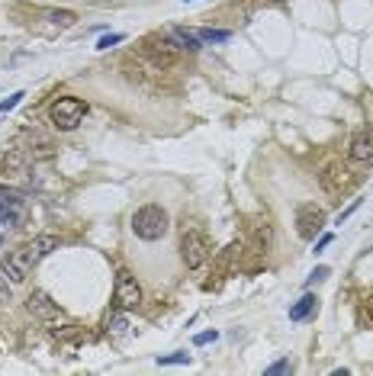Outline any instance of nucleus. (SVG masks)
Listing matches in <instances>:
<instances>
[{
    "mask_svg": "<svg viewBox=\"0 0 373 376\" xmlns=\"http://www.w3.org/2000/svg\"><path fill=\"white\" fill-rule=\"evenodd\" d=\"M348 158L354 161V164H367V161L373 158V136L354 132V138H351V145H348Z\"/></svg>",
    "mask_w": 373,
    "mask_h": 376,
    "instance_id": "nucleus-11",
    "label": "nucleus"
},
{
    "mask_svg": "<svg viewBox=\"0 0 373 376\" xmlns=\"http://www.w3.org/2000/svg\"><path fill=\"white\" fill-rule=\"evenodd\" d=\"M58 245H61L58 235H36V238L26 245V254H30L32 264H39V261H46L52 251H58Z\"/></svg>",
    "mask_w": 373,
    "mask_h": 376,
    "instance_id": "nucleus-10",
    "label": "nucleus"
},
{
    "mask_svg": "<svg viewBox=\"0 0 373 376\" xmlns=\"http://www.w3.org/2000/svg\"><path fill=\"white\" fill-rule=\"evenodd\" d=\"M158 363H161V367H168V363H190V354H187V351H174V354H168V357H158Z\"/></svg>",
    "mask_w": 373,
    "mask_h": 376,
    "instance_id": "nucleus-21",
    "label": "nucleus"
},
{
    "mask_svg": "<svg viewBox=\"0 0 373 376\" xmlns=\"http://www.w3.org/2000/svg\"><path fill=\"white\" fill-rule=\"evenodd\" d=\"M142 58L152 65V71H171V68H177V61H181V55H177V46L174 42H145L142 48Z\"/></svg>",
    "mask_w": 373,
    "mask_h": 376,
    "instance_id": "nucleus-4",
    "label": "nucleus"
},
{
    "mask_svg": "<svg viewBox=\"0 0 373 376\" xmlns=\"http://www.w3.org/2000/svg\"><path fill=\"white\" fill-rule=\"evenodd\" d=\"M30 254H26V248H13L4 254V261H0V271H4V277L10 280V283H23L26 277H30Z\"/></svg>",
    "mask_w": 373,
    "mask_h": 376,
    "instance_id": "nucleus-8",
    "label": "nucleus"
},
{
    "mask_svg": "<svg viewBox=\"0 0 373 376\" xmlns=\"http://www.w3.org/2000/svg\"><path fill=\"white\" fill-rule=\"evenodd\" d=\"M126 328H129V322H126V318H113V322H110L107 325V331H110V335H116V338H119V335H126Z\"/></svg>",
    "mask_w": 373,
    "mask_h": 376,
    "instance_id": "nucleus-23",
    "label": "nucleus"
},
{
    "mask_svg": "<svg viewBox=\"0 0 373 376\" xmlns=\"http://www.w3.org/2000/svg\"><path fill=\"white\" fill-rule=\"evenodd\" d=\"M113 302H116V309H138V306H142V286L136 283V277H132L129 271L116 273Z\"/></svg>",
    "mask_w": 373,
    "mask_h": 376,
    "instance_id": "nucleus-6",
    "label": "nucleus"
},
{
    "mask_svg": "<svg viewBox=\"0 0 373 376\" xmlns=\"http://www.w3.org/2000/svg\"><path fill=\"white\" fill-rule=\"evenodd\" d=\"M26 309H30L36 318H42L46 325H52V331H58V325H68L65 312H61V309L48 299V293H42V290H32L30 299H26Z\"/></svg>",
    "mask_w": 373,
    "mask_h": 376,
    "instance_id": "nucleus-5",
    "label": "nucleus"
},
{
    "mask_svg": "<svg viewBox=\"0 0 373 376\" xmlns=\"http://www.w3.org/2000/svg\"><path fill=\"white\" fill-rule=\"evenodd\" d=\"M216 338H219V331H203V335H197V338H193V344L203 347V344H209V341H216Z\"/></svg>",
    "mask_w": 373,
    "mask_h": 376,
    "instance_id": "nucleus-25",
    "label": "nucleus"
},
{
    "mask_svg": "<svg viewBox=\"0 0 373 376\" xmlns=\"http://www.w3.org/2000/svg\"><path fill=\"white\" fill-rule=\"evenodd\" d=\"M197 39L203 46H216V42H229L232 32L229 30H197Z\"/></svg>",
    "mask_w": 373,
    "mask_h": 376,
    "instance_id": "nucleus-16",
    "label": "nucleus"
},
{
    "mask_svg": "<svg viewBox=\"0 0 373 376\" xmlns=\"http://www.w3.org/2000/svg\"><path fill=\"white\" fill-rule=\"evenodd\" d=\"M168 36H171V42H174L177 48H187V52H197V48L203 46V42L197 39V32H187V30H181V26H174Z\"/></svg>",
    "mask_w": 373,
    "mask_h": 376,
    "instance_id": "nucleus-15",
    "label": "nucleus"
},
{
    "mask_svg": "<svg viewBox=\"0 0 373 376\" xmlns=\"http://www.w3.org/2000/svg\"><path fill=\"white\" fill-rule=\"evenodd\" d=\"M264 4H280V0H264Z\"/></svg>",
    "mask_w": 373,
    "mask_h": 376,
    "instance_id": "nucleus-30",
    "label": "nucleus"
},
{
    "mask_svg": "<svg viewBox=\"0 0 373 376\" xmlns=\"http://www.w3.org/2000/svg\"><path fill=\"white\" fill-rule=\"evenodd\" d=\"M181 257H183V264H187L190 271H199V267L213 257V245H209V238H206L203 232H183Z\"/></svg>",
    "mask_w": 373,
    "mask_h": 376,
    "instance_id": "nucleus-3",
    "label": "nucleus"
},
{
    "mask_svg": "<svg viewBox=\"0 0 373 376\" xmlns=\"http://www.w3.org/2000/svg\"><path fill=\"white\" fill-rule=\"evenodd\" d=\"M367 322H373V296L367 299Z\"/></svg>",
    "mask_w": 373,
    "mask_h": 376,
    "instance_id": "nucleus-29",
    "label": "nucleus"
},
{
    "mask_svg": "<svg viewBox=\"0 0 373 376\" xmlns=\"http://www.w3.org/2000/svg\"><path fill=\"white\" fill-rule=\"evenodd\" d=\"M122 39H126V36H122V32H110V36H103V39H100V42H97V52H107V48L119 46Z\"/></svg>",
    "mask_w": 373,
    "mask_h": 376,
    "instance_id": "nucleus-20",
    "label": "nucleus"
},
{
    "mask_svg": "<svg viewBox=\"0 0 373 376\" xmlns=\"http://www.w3.org/2000/svg\"><path fill=\"white\" fill-rule=\"evenodd\" d=\"M315 312H319V296L306 293L289 306V322H306V318H313Z\"/></svg>",
    "mask_w": 373,
    "mask_h": 376,
    "instance_id": "nucleus-13",
    "label": "nucleus"
},
{
    "mask_svg": "<svg viewBox=\"0 0 373 376\" xmlns=\"http://www.w3.org/2000/svg\"><path fill=\"white\" fill-rule=\"evenodd\" d=\"M183 4H190V0H183Z\"/></svg>",
    "mask_w": 373,
    "mask_h": 376,
    "instance_id": "nucleus-32",
    "label": "nucleus"
},
{
    "mask_svg": "<svg viewBox=\"0 0 373 376\" xmlns=\"http://www.w3.org/2000/svg\"><path fill=\"white\" fill-rule=\"evenodd\" d=\"M0 245H4V235H0Z\"/></svg>",
    "mask_w": 373,
    "mask_h": 376,
    "instance_id": "nucleus-31",
    "label": "nucleus"
},
{
    "mask_svg": "<svg viewBox=\"0 0 373 376\" xmlns=\"http://www.w3.org/2000/svg\"><path fill=\"white\" fill-rule=\"evenodd\" d=\"M358 206H360V200H354V203H351V206H348V209H344V212H338V219H335L338 226H344V222H348V219H351V212L358 209Z\"/></svg>",
    "mask_w": 373,
    "mask_h": 376,
    "instance_id": "nucleus-27",
    "label": "nucleus"
},
{
    "mask_svg": "<svg viewBox=\"0 0 373 376\" xmlns=\"http://www.w3.org/2000/svg\"><path fill=\"white\" fill-rule=\"evenodd\" d=\"M23 97H26V93H23V91H16V93H13V97H7V100H0V116H7V113H10V110H16V106L23 103Z\"/></svg>",
    "mask_w": 373,
    "mask_h": 376,
    "instance_id": "nucleus-19",
    "label": "nucleus"
},
{
    "mask_svg": "<svg viewBox=\"0 0 373 376\" xmlns=\"http://www.w3.org/2000/svg\"><path fill=\"white\" fill-rule=\"evenodd\" d=\"M23 200H26L23 190H13L0 183V206H23Z\"/></svg>",
    "mask_w": 373,
    "mask_h": 376,
    "instance_id": "nucleus-17",
    "label": "nucleus"
},
{
    "mask_svg": "<svg viewBox=\"0 0 373 376\" xmlns=\"http://www.w3.org/2000/svg\"><path fill=\"white\" fill-rule=\"evenodd\" d=\"M84 113H87V103L77 97H58L48 106V119H52V126L61 129V132H71V129L81 126Z\"/></svg>",
    "mask_w": 373,
    "mask_h": 376,
    "instance_id": "nucleus-2",
    "label": "nucleus"
},
{
    "mask_svg": "<svg viewBox=\"0 0 373 376\" xmlns=\"http://www.w3.org/2000/svg\"><path fill=\"white\" fill-rule=\"evenodd\" d=\"M328 245H332V235H322V238L315 241V254H322V251H325Z\"/></svg>",
    "mask_w": 373,
    "mask_h": 376,
    "instance_id": "nucleus-28",
    "label": "nucleus"
},
{
    "mask_svg": "<svg viewBox=\"0 0 373 376\" xmlns=\"http://www.w3.org/2000/svg\"><path fill=\"white\" fill-rule=\"evenodd\" d=\"M10 296H13V293H10V283H7V277H0V306H7V302H10Z\"/></svg>",
    "mask_w": 373,
    "mask_h": 376,
    "instance_id": "nucleus-26",
    "label": "nucleus"
},
{
    "mask_svg": "<svg viewBox=\"0 0 373 376\" xmlns=\"http://www.w3.org/2000/svg\"><path fill=\"white\" fill-rule=\"evenodd\" d=\"M267 376H283V373H293V361H289V357H283V361H274L270 363V367L264 370Z\"/></svg>",
    "mask_w": 373,
    "mask_h": 376,
    "instance_id": "nucleus-18",
    "label": "nucleus"
},
{
    "mask_svg": "<svg viewBox=\"0 0 373 376\" xmlns=\"http://www.w3.org/2000/svg\"><path fill=\"white\" fill-rule=\"evenodd\" d=\"M26 161H30V155L23 148H7L0 155V174L4 177H16V174L26 171Z\"/></svg>",
    "mask_w": 373,
    "mask_h": 376,
    "instance_id": "nucleus-12",
    "label": "nucleus"
},
{
    "mask_svg": "<svg viewBox=\"0 0 373 376\" xmlns=\"http://www.w3.org/2000/svg\"><path fill=\"white\" fill-rule=\"evenodd\" d=\"M319 181H322V190H325V193H341L344 187H348V167L344 164H338V161H332V164H325L322 167V174H319Z\"/></svg>",
    "mask_w": 373,
    "mask_h": 376,
    "instance_id": "nucleus-9",
    "label": "nucleus"
},
{
    "mask_svg": "<svg viewBox=\"0 0 373 376\" xmlns=\"http://www.w3.org/2000/svg\"><path fill=\"white\" fill-rule=\"evenodd\" d=\"M270 241H274V228H270V222H258V226L251 228V251L254 254H267L270 251Z\"/></svg>",
    "mask_w": 373,
    "mask_h": 376,
    "instance_id": "nucleus-14",
    "label": "nucleus"
},
{
    "mask_svg": "<svg viewBox=\"0 0 373 376\" xmlns=\"http://www.w3.org/2000/svg\"><path fill=\"white\" fill-rule=\"evenodd\" d=\"M328 277H332V271H328V267H315V271L309 273V280H306V283L315 286V283H322V280H328Z\"/></svg>",
    "mask_w": 373,
    "mask_h": 376,
    "instance_id": "nucleus-24",
    "label": "nucleus"
},
{
    "mask_svg": "<svg viewBox=\"0 0 373 376\" xmlns=\"http://www.w3.org/2000/svg\"><path fill=\"white\" fill-rule=\"evenodd\" d=\"M168 228H171V219H168V212L161 209L158 203L142 206V209L132 216V232H136L142 241L164 238V235H168Z\"/></svg>",
    "mask_w": 373,
    "mask_h": 376,
    "instance_id": "nucleus-1",
    "label": "nucleus"
},
{
    "mask_svg": "<svg viewBox=\"0 0 373 376\" xmlns=\"http://www.w3.org/2000/svg\"><path fill=\"white\" fill-rule=\"evenodd\" d=\"M48 20H52L55 26H71L74 23V13H71V10H58V13H48Z\"/></svg>",
    "mask_w": 373,
    "mask_h": 376,
    "instance_id": "nucleus-22",
    "label": "nucleus"
},
{
    "mask_svg": "<svg viewBox=\"0 0 373 376\" xmlns=\"http://www.w3.org/2000/svg\"><path fill=\"white\" fill-rule=\"evenodd\" d=\"M322 228H325V209H322V206H315V203H303V206H299V209H296V232H299V238L313 241Z\"/></svg>",
    "mask_w": 373,
    "mask_h": 376,
    "instance_id": "nucleus-7",
    "label": "nucleus"
}]
</instances>
